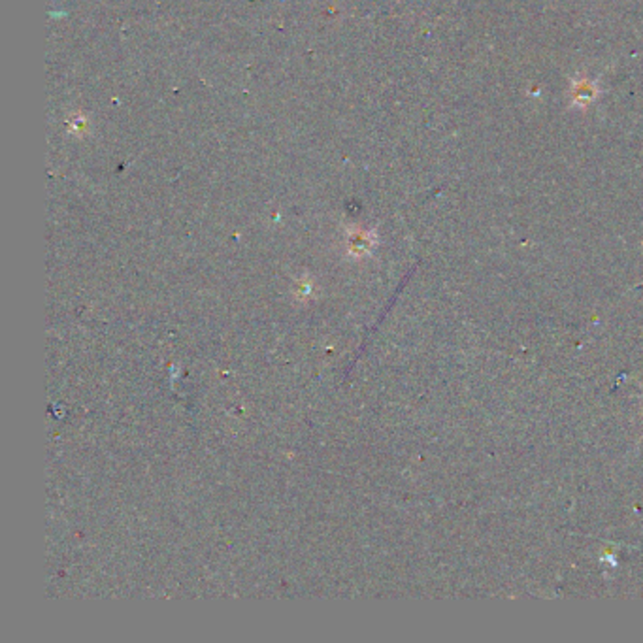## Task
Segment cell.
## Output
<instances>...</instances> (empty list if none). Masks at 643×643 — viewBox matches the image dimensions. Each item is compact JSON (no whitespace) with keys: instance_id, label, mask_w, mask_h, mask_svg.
<instances>
[{"instance_id":"cell-1","label":"cell","mask_w":643,"mask_h":643,"mask_svg":"<svg viewBox=\"0 0 643 643\" xmlns=\"http://www.w3.org/2000/svg\"><path fill=\"white\" fill-rule=\"evenodd\" d=\"M594 93L596 91H594V87H592V85L587 84V82H583L577 89H574V97L577 99L579 104H585V99H589V100L594 99Z\"/></svg>"}]
</instances>
